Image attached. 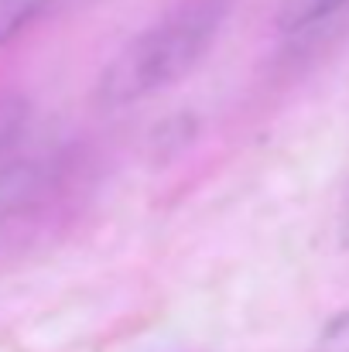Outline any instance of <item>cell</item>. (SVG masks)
I'll list each match as a JSON object with an SVG mask.
<instances>
[{"label":"cell","instance_id":"obj_1","mask_svg":"<svg viewBox=\"0 0 349 352\" xmlns=\"http://www.w3.org/2000/svg\"><path fill=\"white\" fill-rule=\"evenodd\" d=\"M226 14L230 0H178L103 69L100 100L127 107L182 82L213 48Z\"/></svg>","mask_w":349,"mask_h":352},{"label":"cell","instance_id":"obj_2","mask_svg":"<svg viewBox=\"0 0 349 352\" xmlns=\"http://www.w3.org/2000/svg\"><path fill=\"white\" fill-rule=\"evenodd\" d=\"M349 0H281L277 3V24L281 31H308V28H319L322 21L336 17L339 10H346Z\"/></svg>","mask_w":349,"mask_h":352},{"label":"cell","instance_id":"obj_3","mask_svg":"<svg viewBox=\"0 0 349 352\" xmlns=\"http://www.w3.org/2000/svg\"><path fill=\"white\" fill-rule=\"evenodd\" d=\"M55 0H0V45L17 38L28 24H34Z\"/></svg>","mask_w":349,"mask_h":352},{"label":"cell","instance_id":"obj_4","mask_svg":"<svg viewBox=\"0 0 349 352\" xmlns=\"http://www.w3.org/2000/svg\"><path fill=\"white\" fill-rule=\"evenodd\" d=\"M28 126V100L17 93H0V154L17 144Z\"/></svg>","mask_w":349,"mask_h":352},{"label":"cell","instance_id":"obj_5","mask_svg":"<svg viewBox=\"0 0 349 352\" xmlns=\"http://www.w3.org/2000/svg\"><path fill=\"white\" fill-rule=\"evenodd\" d=\"M38 175L31 164H14V168H3L0 171V212L14 209L17 202L28 199V192L34 188Z\"/></svg>","mask_w":349,"mask_h":352},{"label":"cell","instance_id":"obj_6","mask_svg":"<svg viewBox=\"0 0 349 352\" xmlns=\"http://www.w3.org/2000/svg\"><path fill=\"white\" fill-rule=\"evenodd\" d=\"M312 352H349V308L322 325V332L312 342Z\"/></svg>","mask_w":349,"mask_h":352},{"label":"cell","instance_id":"obj_7","mask_svg":"<svg viewBox=\"0 0 349 352\" xmlns=\"http://www.w3.org/2000/svg\"><path fill=\"white\" fill-rule=\"evenodd\" d=\"M339 243L349 250V185L343 192V202H339Z\"/></svg>","mask_w":349,"mask_h":352}]
</instances>
